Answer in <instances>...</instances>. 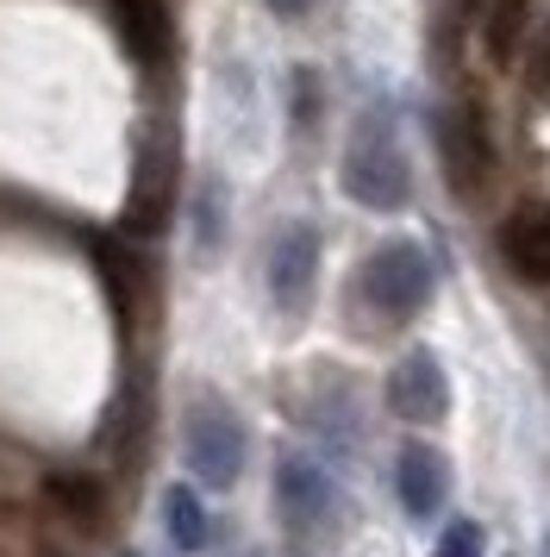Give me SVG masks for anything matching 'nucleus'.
<instances>
[{"instance_id":"nucleus-12","label":"nucleus","mask_w":550,"mask_h":557,"mask_svg":"<svg viewBox=\"0 0 550 557\" xmlns=\"http://www.w3.org/2000/svg\"><path fill=\"white\" fill-rule=\"evenodd\" d=\"M525 38H532V0H488L482 13V51L495 70H513L525 57Z\"/></svg>"},{"instance_id":"nucleus-9","label":"nucleus","mask_w":550,"mask_h":557,"mask_svg":"<svg viewBox=\"0 0 550 557\" xmlns=\"http://www.w3.org/2000/svg\"><path fill=\"white\" fill-rule=\"evenodd\" d=\"M395 502L407 520H438L450 502V463L438 445H425V438H407L395 451Z\"/></svg>"},{"instance_id":"nucleus-16","label":"nucleus","mask_w":550,"mask_h":557,"mask_svg":"<svg viewBox=\"0 0 550 557\" xmlns=\"http://www.w3.org/2000/svg\"><path fill=\"white\" fill-rule=\"evenodd\" d=\"M220 213H225V207H220V182H207V188H200V201H195V226H200V251H207V257L220 251V226H225Z\"/></svg>"},{"instance_id":"nucleus-21","label":"nucleus","mask_w":550,"mask_h":557,"mask_svg":"<svg viewBox=\"0 0 550 557\" xmlns=\"http://www.w3.org/2000/svg\"><path fill=\"white\" fill-rule=\"evenodd\" d=\"M120 557H138V552H120Z\"/></svg>"},{"instance_id":"nucleus-11","label":"nucleus","mask_w":550,"mask_h":557,"mask_svg":"<svg viewBox=\"0 0 550 557\" xmlns=\"http://www.w3.org/2000/svg\"><path fill=\"white\" fill-rule=\"evenodd\" d=\"M500 251L525 282H550V207L532 201L500 226Z\"/></svg>"},{"instance_id":"nucleus-7","label":"nucleus","mask_w":550,"mask_h":557,"mask_svg":"<svg viewBox=\"0 0 550 557\" xmlns=\"http://www.w3.org/2000/svg\"><path fill=\"white\" fill-rule=\"evenodd\" d=\"M313 295H320V232L307 220H288L270 245V301L288 320H307Z\"/></svg>"},{"instance_id":"nucleus-18","label":"nucleus","mask_w":550,"mask_h":557,"mask_svg":"<svg viewBox=\"0 0 550 557\" xmlns=\"http://www.w3.org/2000/svg\"><path fill=\"white\" fill-rule=\"evenodd\" d=\"M313 7H320V0H270V13H275V20H307Z\"/></svg>"},{"instance_id":"nucleus-6","label":"nucleus","mask_w":550,"mask_h":557,"mask_svg":"<svg viewBox=\"0 0 550 557\" xmlns=\"http://www.w3.org/2000/svg\"><path fill=\"white\" fill-rule=\"evenodd\" d=\"M170 201H175V132L157 120V126L138 138V157H132V201H125V232L157 238V232L170 226Z\"/></svg>"},{"instance_id":"nucleus-19","label":"nucleus","mask_w":550,"mask_h":557,"mask_svg":"<svg viewBox=\"0 0 550 557\" xmlns=\"http://www.w3.org/2000/svg\"><path fill=\"white\" fill-rule=\"evenodd\" d=\"M245 557H270V552H245Z\"/></svg>"},{"instance_id":"nucleus-2","label":"nucleus","mask_w":550,"mask_h":557,"mask_svg":"<svg viewBox=\"0 0 550 557\" xmlns=\"http://www.w3.org/2000/svg\"><path fill=\"white\" fill-rule=\"evenodd\" d=\"M250 432L238 420V407L225 401L220 388H195L182 407V463L200 488H232L245 476Z\"/></svg>"},{"instance_id":"nucleus-5","label":"nucleus","mask_w":550,"mask_h":557,"mask_svg":"<svg viewBox=\"0 0 550 557\" xmlns=\"http://www.w3.org/2000/svg\"><path fill=\"white\" fill-rule=\"evenodd\" d=\"M275 513H282V527L295 539L320 545V539H332L345 527V495H338V482H332V470L320 457L282 451L275 457Z\"/></svg>"},{"instance_id":"nucleus-10","label":"nucleus","mask_w":550,"mask_h":557,"mask_svg":"<svg viewBox=\"0 0 550 557\" xmlns=\"http://www.w3.org/2000/svg\"><path fill=\"white\" fill-rule=\"evenodd\" d=\"M113 20H120L125 51L138 57L145 70H163L170 63V45H175L170 0H113Z\"/></svg>"},{"instance_id":"nucleus-17","label":"nucleus","mask_w":550,"mask_h":557,"mask_svg":"<svg viewBox=\"0 0 550 557\" xmlns=\"http://www.w3.org/2000/svg\"><path fill=\"white\" fill-rule=\"evenodd\" d=\"M532 88H538V95L550 101V38L538 45V63H532Z\"/></svg>"},{"instance_id":"nucleus-8","label":"nucleus","mask_w":550,"mask_h":557,"mask_svg":"<svg viewBox=\"0 0 550 557\" xmlns=\"http://www.w3.org/2000/svg\"><path fill=\"white\" fill-rule=\"evenodd\" d=\"M388 407H395V420L407 426H438L450 413V376L438 351H425L413 345L407 357H395V370H388Z\"/></svg>"},{"instance_id":"nucleus-13","label":"nucleus","mask_w":550,"mask_h":557,"mask_svg":"<svg viewBox=\"0 0 550 557\" xmlns=\"http://www.w3.org/2000/svg\"><path fill=\"white\" fill-rule=\"evenodd\" d=\"M163 527H170V545L182 557H195L213 545V513L200 502V488H188V482H170L163 488Z\"/></svg>"},{"instance_id":"nucleus-15","label":"nucleus","mask_w":550,"mask_h":557,"mask_svg":"<svg viewBox=\"0 0 550 557\" xmlns=\"http://www.w3.org/2000/svg\"><path fill=\"white\" fill-rule=\"evenodd\" d=\"M50 495L70 507L75 520H100V488H95L88 476H70V470H57V476H50Z\"/></svg>"},{"instance_id":"nucleus-4","label":"nucleus","mask_w":550,"mask_h":557,"mask_svg":"<svg viewBox=\"0 0 550 557\" xmlns=\"http://www.w3.org/2000/svg\"><path fill=\"white\" fill-rule=\"evenodd\" d=\"M438 163H445V182L450 195L463 207H482L488 195H495V132H488V113H482V101H450L445 113H438Z\"/></svg>"},{"instance_id":"nucleus-3","label":"nucleus","mask_w":550,"mask_h":557,"mask_svg":"<svg viewBox=\"0 0 550 557\" xmlns=\"http://www.w3.org/2000/svg\"><path fill=\"white\" fill-rule=\"evenodd\" d=\"M432 288H438V263H432V251L413 245V238H388V245H375V251L363 257V270H357V295H363V307H370L375 320H388V326L425 313V307H432Z\"/></svg>"},{"instance_id":"nucleus-20","label":"nucleus","mask_w":550,"mask_h":557,"mask_svg":"<svg viewBox=\"0 0 550 557\" xmlns=\"http://www.w3.org/2000/svg\"><path fill=\"white\" fill-rule=\"evenodd\" d=\"M545 557H550V532H545Z\"/></svg>"},{"instance_id":"nucleus-1","label":"nucleus","mask_w":550,"mask_h":557,"mask_svg":"<svg viewBox=\"0 0 550 557\" xmlns=\"http://www.w3.org/2000/svg\"><path fill=\"white\" fill-rule=\"evenodd\" d=\"M338 182H345L350 201L370 207V213H400V207L413 201V170H407L400 132H395V120H388L382 107L357 113V126H350V138H345Z\"/></svg>"},{"instance_id":"nucleus-14","label":"nucleus","mask_w":550,"mask_h":557,"mask_svg":"<svg viewBox=\"0 0 550 557\" xmlns=\"http://www.w3.org/2000/svg\"><path fill=\"white\" fill-rule=\"evenodd\" d=\"M432 557H488V532L475 527L470 513H457V520H450V527L438 532Z\"/></svg>"}]
</instances>
